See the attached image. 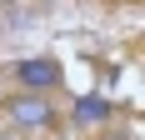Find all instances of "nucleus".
I'll return each instance as SVG.
<instances>
[{"label":"nucleus","instance_id":"f257e3e1","mask_svg":"<svg viewBox=\"0 0 145 140\" xmlns=\"http://www.w3.org/2000/svg\"><path fill=\"white\" fill-rule=\"evenodd\" d=\"M10 120H15L20 130H35V125H45V120H50V105L25 95V100H15V105H10Z\"/></svg>","mask_w":145,"mask_h":140},{"label":"nucleus","instance_id":"f03ea898","mask_svg":"<svg viewBox=\"0 0 145 140\" xmlns=\"http://www.w3.org/2000/svg\"><path fill=\"white\" fill-rule=\"evenodd\" d=\"M15 75H20L25 85H55L60 80V65H55V60H25Z\"/></svg>","mask_w":145,"mask_h":140},{"label":"nucleus","instance_id":"7ed1b4c3","mask_svg":"<svg viewBox=\"0 0 145 140\" xmlns=\"http://www.w3.org/2000/svg\"><path fill=\"white\" fill-rule=\"evenodd\" d=\"M105 110H110L105 100H80V105H75V115H80V120H100Z\"/></svg>","mask_w":145,"mask_h":140}]
</instances>
